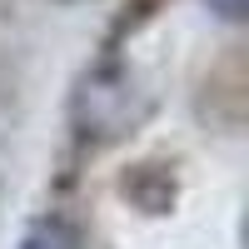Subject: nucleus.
<instances>
[{"instance_id": "f257e3e1", "label": "nucleus", "mask_w": 249, "mask_h": 249, "mask_svg": "<svg viewBox=\"0 0 249 249\" xmlns=\"http://www.w3.org/2000/svg\"><path fill=\"white\" fill-rule=\"evenodd\" d=\"M144 110H150V100H144L140 80L124 70V65H95L85 80H80L75 90V130L85 140H120L130 124L144 120Z\"/></svg>"}, {"instance_id": "7ed1b4c3", "label": "nucleus", "mask_w": 249, "mask_h": 249, "mask_svg": "<svg viewBox=\"0 0 249 249\" xmlns=\"http://www.w3.org/2000/svg\"><path fill=\"white\" fill-rule=\"evenodd\" d=\"M210 10H214V15H224V20H244L249 0H210Z\"/></svg>"}, {"instance_id": "f03ea898", "label": "nucleus", "mask_w": 249, "mask_h": 249, "mask_svg": "<svg viewBox=\"0 0 249 249\" xmlns=\"http://www.w3.org/2000/svg\"><path fill=\"white\" fill-rule=\"evenodd\" d=\"M20 249H80V234L70 230L65 219H40L35 230H25Z\"/></svg>"}]
</instances>
